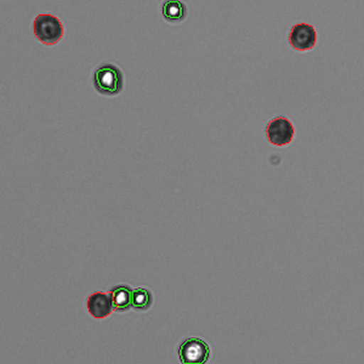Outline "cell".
Instances as JSON below:
<instances>
[{"mask_svg":"<svg viewBox=\"0 0 364 364\" xmlns=\"http://www.w3.org/2000/svg\"><path fill=\"white\" fill-rule=\"evenodd\" d=\"M133 288L128 284H119L109 290L116 312L125 314L133 310Z\"/></svg>","mask_w":364,"mask_h":364,"instance_id":"obj_7","label":"cell"},{"mask_svg":"<svg viewBox=\"0 0 364 364\" xmlns=\"http://www.w3.org/2000/svg\"><path fill=\"white\" fill-rule=\"evenodd\" d=\"M154 305V294L145 287L134 289L133 310L136 312H147Z\"/></svg>","mask_w":364,"mask_h":364,"instance_id":"obj_9","label":"cell"},{"mask_svg":"<svg viewBox=\"0 0 364 364\" xmlns=\"http://www.w3.org/2000/svg\"><path fill=\"white\" fill-rule=\"evenodd\" d=\"M178 357L183 364H205L210 357V348L200 338H187L178 348Z\"/></svg>","mask_w":364,"mask_h":364,"instance_id":"obj_4","label":"cell"},{"mask_svg":"<svg viewBox=\"0 0 364 364\" xmlns=\"http://www.w3.org/2000/svg\"><path fill=\"white\" fill-rule=\"evenodd\" d=\"M289 43L293 49L306 53L314 49L317 43V32L314 26L309 23L295 25L289 33Z\"/></svg>","mask_w":364,"mask_h":364,"instance_id":"obj_5","label":"cell"},{"mask_svg":"<svg viewBox=\"0 0 364 364\" xmlns=\"http://www.w3.org/2000/svg\"><path fill=\"white\" fill-rule=\"evenodd\" d=\"M34 36L43 46H56L63 39L65 28L58 17L50 14H41L33 21Z\"/></svg>","mask_w":364,"mask_h":364,"instance_id":"obj_2","label":"cell"},{"mask_svg":"<svg viewBox=\"0 0 364 364\" xmlns=\"http://www.w3.org/2000/svg\"><path fill=\"white\" fill-rule=\"evenodd\" d=\"M163 18L169 23H180L187 17V6L180 0H169L161 4Z\"/></svg>","mask_w":364,"mask_h":364,"instance_id":"obj_8","label":"cell"},{"mask_svg":"<svg viewBox=\"0 0 364 364\" xmlns=\"http://www.w3.org/2000/svg\"><path fill=\"white\" fill-rule=\"evenodd\" d=\"M87 310L92 318H107L114 311L112 296L109 293H104V291L92 293L87 296Z\"/></svg>","mask_w":364,"mask_h":364,"instance_id":"obj_6","label":"cell"},{"mask_svg":"<svg viewBox=\"0 0 364 364\" xmlns=\"http://www.w3.org/2000/svg\"><path fill=\"white\" fill-rule=\"evenodd\" d=\"M92 84L100 95L118 96L124 89V75L116 65L102 63L92 75Z\"/></svg>","mask_w":364,"mask_h":364,"instance_id":"obj_1","label":"cell"},{"mask_svg":"<svg viewBox=\"0 0 364 364\" xmlns=\"http://www.w3.org/2000/svg\"><path fill=\"white\" fill-rule=\"evenodd\" d=\"M265 133L269 144L277 147H284L294 140V125L286 117H276L266 125Z\"/></svg>","mask_w":364,"mask_h":364,"instance_id":"obj_3","label":"cell"}]
</instances>
